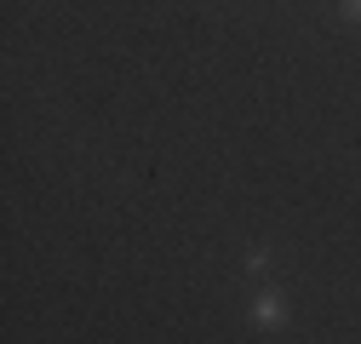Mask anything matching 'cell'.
I'll use <instances>...</instances> for the list:
<instances>
[{
    "label": "cell",
    "instance_id": "1",
    "mask_svg": "<svg viewBox=\"0 0 361 344\" xmlns=\"http://www.w3.org/2000/svg\"><path fill=\"white\" fill-rule=\"evenodd\" d=\"M252 327H269V333L287 327V298H281L276 287H258V293H252Z\"/></svg>",
    "mask_w": 361,
    "mask_h": 344
},
{
    "label": "cell",
    "instance_id": "2",
    "mask_svg": "<svg viewBox=\"0 0 361 344\" xmlns=\"http://www.w3.org/2000/svg\"><path fill=\"white\" fill-rule=\"evenodd\" d=\"M247 276H269V247H252L247 252Z\"/></svg>",
    "mask_w": 361,
    "mask_h": 344
},
{
    "label": "cell",
    "instance_id": "3",
    "mask_svg": "<svg viewBox=\"0 0 361 344\" xmlns=\"http://www.w3.org/2000/svg\"><path fill=\"white\" fill-rule=\"evenodd\" d=\"M338 12H344L350 23H361V0H338Z\"/></svg>",
    "mask_w": 361,
    "mask_h": 344
}]
</instances>
